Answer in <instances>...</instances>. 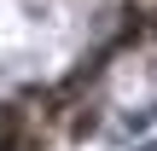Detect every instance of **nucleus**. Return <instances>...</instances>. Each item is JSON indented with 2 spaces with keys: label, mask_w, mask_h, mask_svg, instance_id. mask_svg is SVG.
I'll return each mask as SVG.
<instances>
[{
  "label": "nucleus",
  "mask_w": 157,
  "mask_h": 151,
  "mask_svg": "<svg viewBox=\"0 0 157 151\" xmlns=\"http://www.w3.org/2000/svg\"><path fill=\"white\" fill-rule=\"evenodd\" d=\"M23 128H29L23 105H17V99H0V140H6V134H23Z\"/></svg>",
  "instance_id": "f257e3e1"
},
{
  "label": "nucleus",
  "mask_w": 157,
  "mask_h": 151,
  "mask_svg": "<svg viewBox=\"0 0 157 151\" xmlns=\"http://www.w3.org/2000/svg\"><path fill=\"white\" fill-rule=\"evenodd\" d=\"M0 151H35V134H29V128H23V134H6Z\"/></svg>",
  "instance_id": "f03ea898"
}]
</instances>
